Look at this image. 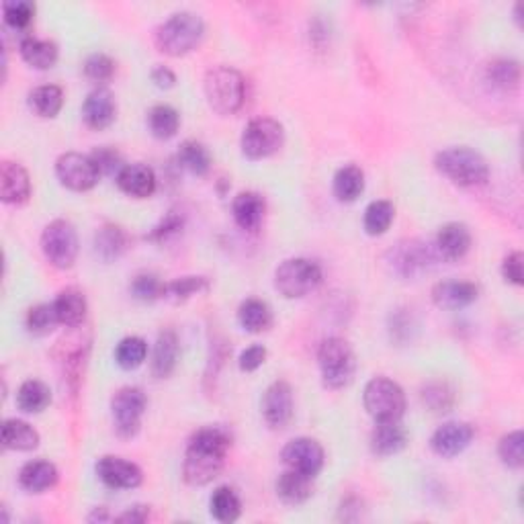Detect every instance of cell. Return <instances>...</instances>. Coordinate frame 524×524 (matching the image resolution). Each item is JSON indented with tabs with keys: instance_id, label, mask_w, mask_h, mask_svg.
<instances>
[{
	"instance_id": "6da1fadb",
	"label": "cell",
	"mask_w": 524,
	"mask_h": 524,
	"mask_svg": "<svg viewBox=\"0 0 524 524\" xmlns=\"http://www.w3.org/2000/svg\"><path fill=\"white\" fill-rule=\"evenodd\" d=\"M231 447V434L223 426H205L191 437L183 461V477L189 485H207L220 475Z\"/></svg>"
},
{
	"instance_id": "7a4b0ae2",
	"label": "cell",
	"mask_w": 524,
	"mask_h": 524,
	"mask_svg": "<svg viewBox=\"0 0 524 524\" xmlns=\"http://www.w3.org/2000/svg\"><path fill=\"white\" fill-rule=\"evenodd\" d=\"M205 35V23L199 14L181 11L170 14L164 23L156 29V46L168 56H185L199 46Z\"/></svg>"
},
{
	"instance_id": "3957f363",
	"label": "cell",
	"mask_w": 524,
	"mask_h": 524,
	"mask_svg": "<svg viewBox=\"0 0 524 524\" xmlns=\"http://www.w3.org/2000/svg\"><path fill=\"white\" fill-rule=\"evenodd\" d=\"M434 167L440 175L459 186H477L490 178V167L485 158L467 146H453L437 154Z\"/></svg>"
},
{
	"instance_id": "277c9868",
	"label": "cell",
	"mask_w": 524,
	"mask_h": 524,
	"mask_svg": "<svg viewBox=\"0 0 524 524\" xmlns=\"http://www.w3.org/2000/svg\"><path fill=\"white\" fill-rule=\"evenodd\" d=\"M205 96L209 107L220 115H234L246 101V80L231 66H215L205 74Z\"/></svg>"
},
{
	"instance_id": "5b68a950",
	"label": "cell",
	"mask_w": 524,
	"mask_h": 524,
	"mask_svg": "<svg viewBox=\"0 0 524 524\" xmlns=\"http://www.w3.org/2000/svg\"><path fill=\"white\" fill-rule=\"evenodd\" d=\"M318 363L321 379H324V384L330 389L347 387L355 377V350L347 340L339 339V336H330V339H326L320 344Z\"/></svg>"
},
{
	"instance_id": "8992f818",
	"label": "cell",
	"mask_w": 524,
	"mask_h": 524,
	"mask_svg": "<svg viewBox=\"0 0 524 524\" xmlns=\"http://www.w3.org/2000/svg\"><path fill=\"white\" fill-rule=\"evenodd\" d=\"M363 403L366 414L375 422L402 420L403 411H406V393L393 379L373 377L365 385Z\"/></svg>"
},
{
	"instance_id": "52a82bcc",
	"label": "cell",
	"mask_w": 524,
	"mask_h": 524,
	"mask_svg": "<svg viewBox=\"0 0 524 524\" xmlns=\"http://www.w3.org/2000/svg\"><path fill=\"white\" fill-rule=\"evenodd\" d=\"M321 283V267L310 258H287L275 271V289L283 297L297 299L316 291Z\"/></svg>"
},
{
	"instance_id": "ba28073f",
	"label": "cell",
	"mask_w": 524,
	"mask_h": 524,
	"mask_svg": "<svg viewBox=\"0 0 524 524\" xmlns=\"http://www.w3.org/2000/svg\"><path fill=\"white\" fill-rule=\"evenodd\" d=\"M437 260H440V257L434 244H426L420 239H403L385 254L389 271L402 279H414V276L429 271Z\"/></svg>"
},
{
	"instance_id": "9c48e42d",
	"label": "cell",
	"mask_w": 524,
	"mask_h": 524,
	"mask_svg": "<svg viewBox=\"0 0 524 524\" xmlns=\"http://www.w3.org/2000/svg\"><path fill=\"white\" fill-rule=\"evenodd\" d=\"M283 141H285V130L276 119L257 117L244 127L239 146L246 158L262 160L279 152Z\"/></svg>"
},
{
	"instance_id": "30bf717a",
	"label": "cell",
	"mask_w": 524,
	"mask_h": 524,
	"mask_svg": "<svg viewBox=\"0 0 524 524\" xmlns=\"http://www.w3.org/2000/svg\"><path fill=\"white\" fill-rule=\"evenodd\" d=\"M41 250L50 265L56 268H72L78 257V234L70 221L54 220L43 228Z\"/></svg>"
},
{
	"instance_id": "8fae6325",
	"label": "cell",
	"mask_w": 524,
	"mask_h": 524,
	"mask_svg": "<svg viewBox=\"0 0 524 524\" xmlns=\"http://www.w3.org/2000/svg\"><path fill=\"white\" fill-rule=\"evenodd\" d=\"M148 408L146 393L140 387H122L111 400V416L122 438H131L140 432L141 416Z\"/></svg>"
},
{
	"instance_id": "7c38bea8",
	"label": "cell",
	"mask_w": 524,
	"mask_h": 524,
	"mask_svg": "<svg viewBox=\"0 0 524 524\" xmlns=\"http://www.w3.org/2000/svg\"><path fill=\"white\" fill-rule=\"evenodd\" d=\"M56 176L72 191H91L99 183L101 172L91 154L66 152L56 160Z\"/></svg>"
},
{
	"instance_id": "4fadbf2b",
	"label": "cell",
	"mask_w": 524,
	"mask_h": 524,
	"mask_svg": "<svg viewBox=\"0 0 524 524\" xmlns=\"http://www.w3.org/2000/svg\"><path fill=\"white\" fill-rule=\"evenodd\" d=\"M281 459L285 463L287 469L299 471V474L316 477L321 467H324L326 455L324 448L316 438L310 437H297L283 447Z\"/></svg>"
},
{
	"instance_id": "5bb4252c",
	"label": "cell",
	"mask_w": 524,
	"mask_h": 524,
	"mask_svg": "<svg viewBox=\"0 0 524 524\" xmlns=\"http://www.w3.org/2000/svg\"><path fill=\"white\" fill-rule=\"evenodd\" d=\"M262 416L265 422L275 430L285 429L294 418V389L287 381H275L267 387L265 395H262Z\"/></svg>"
},
{
	"instance_id": "9a60e30c",
	"label": "cell",
	"mask_w": 524,
	"mask_h": 524,
	"mask_svg": "<svg viewBox=\"0 0 524 524\" xmlns=\"http://www.w3.org/2000/svg\"><path fill=\"white\" fill-rule=\"evenodd\" d=\"M96 477L111 490H136L141 483V469L136 463L123 459V456L104 455L95 465Z\"/></svg>"
},
{
	"instance_id": "2e32d148",
	"label": "cell",
	"mask_w": 524,
	"mask_h": 524,
	"mask_svg": "<svg viewBox=\"0 0 524 524\" xmlns=\"http://www.w3.org/2000/svg\"><path fill=\"white\" fill-rule=\"evenodd\" d=\"M474 426L467 422L451 420L445 422L443 426H438L434 430L430 438V448L438 456H445V459H451V456L461 455L474 440Z\"/></svg>"
},
{
	"instance_id": "e0dca14e",
	"label": "cell",
	"mask_w": 524,
	"mask_h": 524,
	"mask_svg": "<svg viewBox=\"0 0 524 524\" xmlns=\"http://www.w3.org/2000/svg\"><path fill=\"white\" fill-rule=\"evenodd\" d=\"M432 302L440 310H463L479 297V287L471 281H438L432 287Z\"/></svg>"
},
{
	"instance_id": "ac0fdd59",
	"label": "cell",
	"mask_w": 524,
	"mask_h": 524,
	"mask_svg": "<svg viewBox=\"0 0 524 524\" xmlns=\"http://www.w3.org/2000/svg\"><path fill=\"white\" fill-rule=\"evenodd\" d=\"M0 197L9 205H21L32 197V178L21 164L11 160L0 164Z\"/></svg>"
},
{
	"instance_id": "d6986e66",
	"label": "cell",
	"mask_w": 524,
	"mask_h": 524,
	"mask_svg": "<svg viewBox=\"0 0 524 524\" xmlns=\"http://www.w3.org/2000/svg\"><path fill=\"white\" fill-rule=\"evenodd\" d=\"M117 117V101L115 95L109 88H95L93 93L82 103V119L93 130H104L115 122Z\"/></svg>"
},
{
	"instance_id": "ffe728a7",
	"label": "cell",
	"mask_w": 524,
	"mask_h": 524,
	"mask_svg": "<svg viewBox=\"0 0 524 524\" xmlns=\"http://www.w3.org/2000/svg\"><path fill=\"white\" fill-rule=\"evenodd\" d=\"M117 186L133 199H148L156 191V172L141 162L125 164L117 172Z\"/></svg>"
},
{
	"instance_id": "44dd1931",
	"label": "cell",
	"mask_w": 524,
	"mask_h": 524,
	"mask_svg": "<svg viewBox=\"0 0 524 524\" xmlns=\"http://www.w3.org/2000/svg\"><path fill=\"white\" fill-rule=\"evenodd\" d=\"M440 260H461L471 248V231L465 223L451 221L438 230L434 239Z\"/></svg>"
},
{
	"instance_id": "7402d4cb",
	"label": "cell",
	"mask_w": 524,
	"mask_h": 524,
	"mask_svg": "<svg viewBox=\"0 0 524 524\" xmlns=\"http://www.w3.org/2000/svg\"><path fill=\"white\" fill-rule=\"evenodd\" d=\"M231 213L238 228L244 231H258L267 213V201L257 191L238 193L234 203H231Z\"/></svg>"
},
{
	"instance_id": "603a6c76",
	"label": "cell",
	"mask_w": 524,
	"mask_h": 524,
	"mask_svg": "<svg viewBox=\"0 0 524 524\" xmlns=\"http://www.w3.org/2000/svg\"><path fill=\"white\" fill-rule=\"evenodd\" d=\"M408 445V432L402 426V420L375 422L371 432V451L377 456H393Z\"/></svg>"
},
{
	"instance_id": "cb8c5ba5",
	"label": "cell",
	"mask_w": 524,
	"mask_h": 524,
	"mask_svg": "<svg viewBox=\"0 0 524 524\" xmlns=\"http://www.w3.org/2000/svg\"><path fill=\"white\" fill-rule=\"evenodd\" d=\"M58 467L54 463L43 461V459H35L25 463L23 467L19 471V485L25 492L32 493H41L54 488L58 483Z\"/></svg>"
},
{
	"instance_id": "d4e9b609",
	"label": "cell",
	"mask_w": 524,
	"mask_h": 524,
	"mask_svg": "<svg viewBox=\"0 0 524 524\" xmlns=\"http://www.w3.org/2000/svg\"><path fill=\"white\" fill-rule=\"evenodd\" d=\"M310 475L299 474V471L287 469L283 471L276 479V496L281 498V501H285L289 506H299L303 501H308L313 493V485H312Z\"/></svg>"
},
{
	"instance_id": "484cf974",
	"label": "cell",
	"mask_w": 524,
	"mask_h": 524,
	"mask_svg": "<svg viewBox=\"0 0 524 524\" xmlns=\"http://www.w3.org/2000/svg\"><path fill=\"white\" fill-rule=\"evenodd\" d=\"M178 361V339L172 330H164L156 339L154 350H152V361H149V369L152 375L164 379L175 371Z\"/></svg>"
},
{
	"instance_id": "4316f807",
	"label": "cell",
	"mask_w": 524,
	"mask_h": 524,
	"mask_svg": "<svg viewBox=\"0 0 524 524\" xmlns=\"http://www.w3.org/2000/svg\"><path fill=\"white\" fill-rule=\"evenodd\" d=\"M21 58L37 70H48L58 62V46L50 40H40V37H23L19 43Z\"/></svg>"
},
{
	"instance_id": "83f0119b",
	"label": "cell",
	"mask_w": 524,
	"mask_h": 524,
	"mask_svg": "<svg viewBox=\"0 0 524 524\" xmlns=\"http://www.w3.org/2000/svg\"><path fill=\"white\" fill-rule=\"evenodd\" d=\"M54 310L59 324L78 326L86 318V297L82 291L68 287L54 299Z\"/></svg>"
},
{
	"instance_id": "f1b7e54d",
	"label": "cell",
	"mask_w": 524,
	"mask_h": 524,
	"mask_svg": "<svg viewBox=\"0 0 524 524\" xmlns=\"http://www.w3.org/2000/svg\"><path fill=\"white\" fill-rule=\"evenodd\" d=\"M3 445L9 451H33L40 445V432L19 418H6L3 422Z\"/></svg>"
},
{
	"instance_id": "f546056e",
	"label": "cell",
	"mask_w": 524,
	"mask_h": 524,
	"mask_svg": "<svg viewBox=\"0 0 524 524\" xmlns=\"http://www.w3.org/2000/svg\"><path fill=\"white\" fill-rule=\"evenodd\" d=\"M332 191L342 203H353L365 191V172L355 164H347L334 175Z\"/></svg>"
},
{
	"instance_id": "4dcf8cb0",
	"label": "cell",
	"mask_w": 524,
	"mask_h": 524,
	"mask_svg": "<svg viewBox=\"0 0 524 524\" xmlns=\"http://www.w3.org/2000/svg\"><path fill=\"white\" fill-rule=\"evenodd\" d=\"M238 321L246 332H265L273 324V312L262 299H246L238 308Z\"/></svg>"
},
{
	"instance_id": "1f68e13d",
	"label": "cell",
	"mask_w": 524,
	"mask_h": 524,
	"mask_svg": "<svg viewBox=\"0 0 524 524\" xmlns=\"http://www.w3.org/2000/svg\"><path fill=\"white\" fill-rule=\"evenodd\" d=\"M209 512L217 522H236L242 514V501H239L236 490L230 485H220L209 498Z\"/></svg>"
},
{
	"instance_id": "d6a6232c",
	"label": "cell",
	"mask_w": 524,
	"mask_h": 524,
	"mask_svg": "<svg viewBox=\"0 0 524 524\" xmlns=\"http://www.w3.org/2000/svg\"><path fill=\"white\" fill-rule=\"evenodd\" d=\"M51 403L50 387L40 379H27L17 392V406L25 414H40Z\"/></svg>"
},
{
	"instance_id": "836d02e7",
	"label": "cell",
	"mask_w": 524,
	"mask_h": 524,
	"mask_svg": "<svg viewBox=\"0 0 524 524\" xmlns=\"http://www.w3.org/2000/svg\"><path fill=\"white\" fill-rule=\"evenodd\" d=\"M485 78L498 91H514L520 85V64L508 58L493 59L485 68Z\"/></svg>"
},
{
	"instance_id": "e575fe53",
	"label": "cell",
	"mask_w": 524,
	"mask_h": 524,
	"mask_svg": "<svg viewBox=\"0 0 524 524\" xmlns=\"http://www.w3.org/2000/svg\"><path fill=\"white\" fill-rule=\"evenodd\" d=\"M178 164L185 170H189L191 175H197V176H203L212 168V154H209V149L201 144L197 140H186L178 148Z\"/></svg>"
},
{
	"instance_id": "d590c367",
	"label": "cell",
	"mask_w": 524,
	"mask_h": 524,
	"mask_svg": "<svg viewBox=\"0 0 524 524\" xmlns=\"http://www.w3.org/2000/svg\"><path fill=\"white\" fill-rule=\"evenodd\" d=\"M148 127L154 138L170 140L181 127V115L170 104H154L148 113Z\"/></svg>"
},
{
	"instance_id": "8d00e7d4",
	"label": "cell",
	"mask_w": 524,
	"mask_h": 524,
	"mask_svg": "<svg viewBox=\"0 0 524 524\" xmlns=\"http://www.w3.org/2000/svg\"><path fill=\"white\" fill-rule=\"evenodd\" d=\"M64 91L56 85H41L29 93V107L40 117H56L62 111Z\"/></svg>"
},
{
	"instance_id": "74e56055",
	"label": "cell",
	"mask_w": 524,
	"mask_h": 524,
	"mask_svg": "<svg viewBox=\"0 0 524 524\" xmlns=\"http://www.w3.org/2000/svg\"><path fill=\"white\" fill-rule=\"evenodd\" d=\"M393 217H395V207L392 201H385V199L371 201V203L366 205L365 217H363L365 231L369 236H384L385 231L392 228Z\"/></svg>"
},
{
	"instance_id": "f35d334b",
	"label": "cell",
	"mask_w": 524,
	"mask_h": 524,
	"mask_svg": "<svg viewBox=\"0 0 524 524\" xmlns=\"http://www.w3.org/2000/svg\"><path fill=\"white\" fill-rule=\"evenodd\" d=\"M127 248V236L119 226H103L95 236V250L103 260H115Z\"/></svg>"
},
{
	"instance_id": "ab89813d",
	"label": "cell",
	"mask_w": 524,
	"mask_h": 524,
	"mask_svg": "<svg viewBox=\"0 0 524 524\" xmlns=\"http://www.w3.org/2000/svg\"><path fill=\"white\" fill-rule=\"evenodd\" d=\"M148 357V344L140 336H127L115 347V363L125 371L138 369Z\"/></svg>"
},
{
	"instance_id": "60d3db41",
	"label": "cell",
	"mask_w": 524,
	"mask_h": 524,
	"mask_svg": "<svg viewBox=\"0 0 524 524\" xmlns=\"http://www.w3.org/2000/svg\"><path fill=\"white\" fill-rule=\"evenodd\" d=\"M209 289V281L205 276H181V279H175L164 285V299H170V302H186V299L193 295L203 294Z\"/></svg>"
},
{
	"instance_id": "b9f144b4",
	"label": "cell",
	"mask_w": 524,
	"mask_h": 524,
	"mask_svg": "<svg viewBox=\"0 0 524 524\" xmlns=\"http://www.w3.org/2000/svg\"><path fill=\"white\" fill-rule=\"evenodd\" d=\"M25 324H27V330L35 336L50 334L59 324L56 310H54V303L33 305V308L27 312Z\"/></svg>"
},
{
	"instance_id": "7bdbcfd3",
	"label": "cell",
	"mask_w": 524,
	"mask_h": 524,
	"mask_svg": "<svg viewBox=\"0 0 524 524\" xmlns=\"http://www.w3.org/2000/svg\"><path fill=\"white\" fill-rule=\"evenodd\" d=\"M498 455L501 463L510 469H520L524 463V434L520 430L508 432L498 445Z\"/></svg>"
},
{
	"instance_id": "ee69618b",
	"label": "cell",
	"mask_w": 524,
	"mask_h": 524,
	"mask_svg": "<svg viewBox=\"0 0 524 524\" xmlns=\"http://www.w3.org/2000/svg\"><path fill=\"white\" fill-rule=\"evenodd\" d=\"M164 285L154 273H140L133 276L131 281V295L140 299V302H156V299H164Z\"/></svg>"
},
{
	"instance_id": "f6af8a7d",
	"label": "cell",
	"mask_w": 524,
	"mask_h": 524,
	"mask_svg": "<svg viewBox=\"0 0 524 524\" xmlns=\"http://www.w3.org/2000/svg\"><path fill=\"white\" fill-rule=\"evenodd\" d=\"M5 23L13 29H25L35 17V5L29 0H9L3 5Z\"/></svg>"
},
{
	"instance_id": "bcb514c9",
	"label": "cell",
	"mask_w": 524,
	"mask_h": 524,
	"mask_svg": "<svg viewBox=\"0 0 524 524\" xmlns=\"http://www.w3.org/2000/svg\"><path fill=\"white\" fill-rule=\"evenodd\" d=\"M422 402L432 411H448L453 408V402H455L453 389L447 384H443V381H434V384H429L424 387Z\"/></svg>"
},
{
	"instance_id": "7dc6e473",
	"label": "cell",
	"mask_w": 524,
	"mask_h": 524,
	"mask_svg": "<svg viewBox=\"0 0 524 524\" xmlns=\"http://www.w3.org/2000/svg\"><path fill=\"white\" fill-rule=\"evenodd\" d=\"M85 74L86 78H91L95 82H107L115 74V62L113 58L103 54V51H95L86 58L85 62Z\"/></svg>"
},
{
	"instance_id": "c3c4849f",
	"label": "cell",
	"mask_w": 524,
	"mask_h": 524,
	"mask_svg": "<svg viewBox=\"0 0 524 524\" xmlns=\"http://www.w3.org/2000/svg\"><path fill=\"white\" fill-rule=\"evenodd\" d=\"M91 156L101 175H113V172H119L125 167V164L122 162V156H119V152L113 148H107V146L96 148Z\"/></svg>"
},
{
	"instance_id": "681fc988",
	"label": "cell",
	"mask_w": 524,
	"mask_h": 524,
	"mask_svg": "<svg viewBox=\"0 0 524 524\" xmlns=\"http://www.w3.org/2000/svg\"><path fill=\"white\" fill-rule=\"evenodd\" d=\"M265 361H267V348L262 347V344H252V347L242 350V355H239L238 358V365L242 371L252 373V371H257L258 366H262Z\"/></svg>"
},
{
	"instance_id": "f907efd6",
	"label": "cell",
	"mask_w": 524,
	"mask_h": 524,
	"mask_svg": "<svg viewBox=\"0 0 524 524\" xmlns=\"http://www.w3.org/2000/svg\"><path fill=\"white\" fill-rule=\"evenodd\" d=\"M183 228V215H178L176 212H170L164 220L158 223L152 230V234H149L148 238L149 239H154V242H162V239H167L170 238L172 234H176L178 230Z\"/></svg>"
},
{
	"instance_id": "816d5d0a",
	"label": "cell",
	"mask_w": 524,
	"mask_h": 524,
	"mask_svg": "<svg viewBox=\"0 0 524 524\" xmlns=\"http://www.w3.org/2000/svg\"><path fill=\"white\" fill-rule=\"evenodd\" d=\"M522 252H510L501 262V276L512 285H522Z\"/></svg>"
},
{
	"instance_id": "f5cc1de1",
	"label": "cell",
	"mask_w": 524,
	"mask_h": 524,
	"mask_svg": "<svg viewBox=\"0 0 524 524\" xmlns=\"http://www.w3.org/2000/svg\"><path fill=\"white\" fill-rule=\"evenodd\" d=\"M149 78H152V82L158 88H172L176 82V74L168 66H156L152 74H149Z\"/></svg>"
},
{
	"instance_id": "db71d44e",
	"label": "cell",
	"mask_w": 524,
	"mask_h": 524,
	"mask_svg": "<svg viewBox=\"0 0 524 524\" xmlns=\"http://www.w3.org/2000/svg\"><path fill=\"white\" fill-rule=\"evenodd\" d=\"M149 519V508L148 506H131L130 510H125L122 516H117V522H130V524H141Z\"/></svg>"
}]
</instances>
